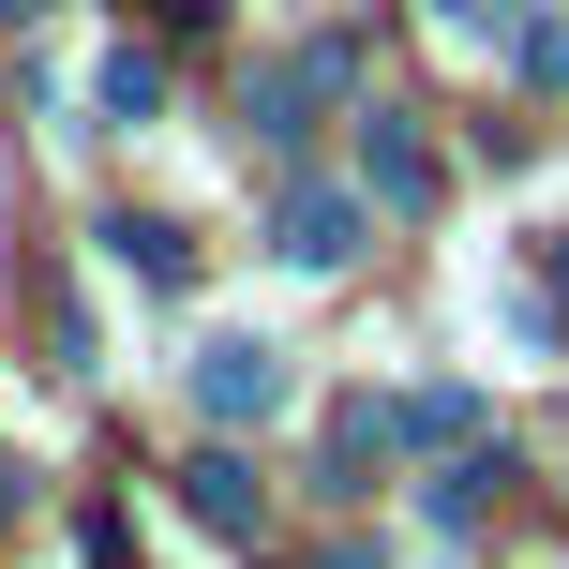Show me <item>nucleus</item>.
<instances>
[{
    "instance_id": "obj_1",
    "label": "nucleus",
    "mask_w": 569,
    "mask_h": 569,
    "mask_svg": "<svg viewBox=\"0 0 569 569\" xmlns=\"http://www.w3.org/2000/svg\"><path fill=\"white\" fill-rule=\"evenodd\" d=\"M270 256L284 270H360V196L345 180H284L270 196Z\"/></svg>"
},
{
    "instance_id": "obj_2",
    "label": "nucleus",
    "mask_w": 569,
    "mask_h": 569,
    "mask_svg": "<svg viewBox=\"0 0 569 569\" xmlns=\"http://www.w3.org/2000/svg\"><path fill=\"white\" fill-rule=\"evenodd\" d=\"M196 405H210V420H270V405H284V345L270 330H210L196 345Z\"/></svg>"
},
{
    "instance_id": "obj_3",
    "label": "nucleus",
    "mask_w": 569,
    "mask_h": 569,
    "mask_svg": "<svg viewBox=\"0 0 569 569\" xmlns=\"http://www.w3.org/2000/svg\"><path fill=\"white\" fill-rule=\"evenodd\" d=\"M180 510H196L210 540H256V525H270V480L240 450H180Z\"/></svg>"
},
{
    "instance_id": "obj_4",
    "label": "nucleus",
    "mask_w": 569,
    "mask_h": 569,
    "mask_svg": "<svg viewBox=\"0 0 569 569\" xmlns=\"http://www.w3.org/2000/svg\"><path fill=\"white\" fill-rule=\"evenodd\" d=\"M360 166H375V196H390V210H420V196H435V150H420V120H390V106L360 120Z\"/></svg>"
},
{
    "instance_id": "obj_5",
    "label": "nucleus",
    "mask_w": 569,
    "mask_h": 569,
    "mask_svg": "<svg viewBox=\"0 0 569 569\" xmlns=\"http://www.w3.org/2000/svg\"><path fill=\"white\" fill-rule=\"evenodd\" d=\"M120 270H136V284H180V270H196V240H180V226H150V210H120Z\"/></svg>"
},
{
    "instance_id": "obj_6",
    "label": "nucleus",
    "mask_w": 569,
    "mask_h": 569,
    "mask_svg": "<svg viewBox=\"0 0 569 569\" xmlns=\"http://www.w3.org/2000/svg\"><path fill=\"white\" fill-rule=\"evenodd\" d=\"M495 480H510V465H495V450H465L450 480H420V495H435V525H480V510H495Z\"/></svg>"
},
{
    "instance_id": "obj_7",
    "label": "nucleus",
    "mask_w": 569,
    "mask_h": 569,
    "mask_svg": "<svg viewBox=\"0 0 569 569\" xmlns=\"http://www.w3.org/2000/svg\"><path fill=\"white\" fill-rule=\"evenodd\" d=\"M405 435H420V450H435V435H450V450H480V390H420V405H405Z\"/></svg>"
},
{
    "instance_id": "obj_8",
    "label": "nucleus",
    "mask_w": 569,
    "mask_h": 569,
    "mask_svg": "<svg viewBox=\"0 0 569 569\" xmlns=\"http://www.w3.org/2000/svg\"><path fill=\"white\" fill-rule=\"evenodd\" d=\"M150 106H166V60L120 46V60H106V120H150Z\"/></svg>"
},
{
    "instance_id": "obj_9",
    "label": "nucleus",
    "mask_w": 569,
    "mask_h": 569,
    "mask_svg": "<svg viewBox=\"0 0 569 569\" xmlns=\"http://www.w3.org/2000/svg\"><path fill=\"white\" fill-rule=\"evenodd\" d=\"M510 60H525V76L555 90V76H569V16H525V30H510Z\"/></svg>"
},
{
    "instance_id": "obj_10",
    "label": "nucleus",
    "mask_w": 569,
    "mask_h": 569,
    "mask_svg": "<svg viewBox=\"0 0 569 569\" xmlns=\"http://www.w3.org/2000/svg\"><path fill=\"white\" fill-rule=\"evenodd\" d=\"M420 16H450V30H495V16H510V0H420Z\"/></svg>"
},
{
    "instance_id": "obj_11",
    "label": "nucleus",
    "mask_w": 569,
    "mask_h": 569,
    "mask_svg": "<svg viewBox=\"0 0 569 569\" xmlns=\"http://www.w3.org/2000/svg\"><path fill=\"white\" fill-rule=\"evenodd\" d=\"M136 16H166V30H210V16H226V0H136Z\"/></svg>"
},
{
    "instance_id": "obj_12",
    "label": "nucleus",
    "mask_w": 569,
    "mask_h": 569,
    "mask_svg": "<svg viewBox=\"0 0 569 569\" xmlns=\"http://www.w3.org/2000/svg\"><path fill=\"white\" fill-rule=\"evenodd\" d=\"M540 270H555V300H569V226H555V240H540Z\"/></svg>"
},
{
    "instance_id": "obj_13",
    "label": "nucleus",
    "mask_w": 569,
    "mask_h": 569,
    "mask_svg": "<svg viewBox=\"0 0 569 569\" xmlns=\"http://www.w3.org/2000/svg\"><path fill=\"white\" fill-rule=\"evenodd\" d=\"M0 30H30V0H0Z\"/></svg>"
},
{
    "instance_id": "obj_14",
    "label": "nucleus",
    "mask_w": 569,
    "mask_h": 569,
    "mask_svg": "<svg viewBox=\"0 0 569 569\" xmlns=\"http://www.w3.org/2000/svg\"><path fill=\"white\" fill-rule=\"evenodd\" d=\"M330 569H390V555H330Z\"/></svg>"
},
{
    "instance_id": "obj_15",
    "label": "nucleus",
    "mask_w": 569,
    "mask_h": 569,
    "mask_svg": "<svg viewBox=\"0 0 569 569\" xmlns=\"http://www.w3.org/2000/svg\"><path fill=\"white\" fill-rule=\"evenodd\" d=\"M0 480H16V465H0Z\"/></svg>"
}]
</instances>
